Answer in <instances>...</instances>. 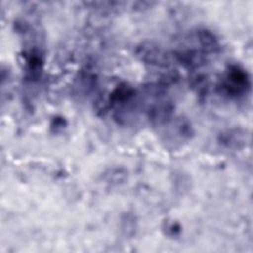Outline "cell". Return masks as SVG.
<instances>
[{
  "instance_id": "cell-3",
  "label": "cell",
  "mask_w": 253,
  "mask_h": 253,
  "mask_svg": "<svg viewBox=\"0 0 253 253\" xmlns=\"http://www.w3.org/2000/svg\"><path fill=\"white\" fill-rule=\"evenodd\" d=\"M175 106L173 102L165 96L154 98V101L147 109V118L151 125L161 126L168 125L174 118Z\"/></svg>"
},
{
  "instance_id": "cell-7",
  "label": "cell",
  "mask_w": 253,
  "mask_h": 253,
  "mask_svg": "<svg viewBox=\"0 0 253 253\" xmlns=\"http://www.w3.org/2000/svg\"><path fill=\"white\" fill-rule=\"evenodd\" d=\"M106 182L111 184V186H118L126 178V171L123 168H113L105 173Z\"/></svg>"
},
{
  "instance_id": "cell-6",
  "label": "cell",
  "mask_w": 253,
  "mask_h": 253,
  "mask_svg": "<svg viewBox=\"0 0 253 253\" xmlns=\"http://www.w3.org/2000/svg\"><path fill=\"white\" fill-rule=\"evenodd\" d=\"M190 85L192 89L196 92L197 95L204 97L208 94L209 87H210V81L207 75L203 73H198L192 76L190 80Z\"/></svg>"
},
{
  "instance_id": "cell-8",
  "label": "cell",
  "mask_w": 253,
  "mask_h": 253,
  "mask_svg": "<svg viewBox=\"0 0 253 253\" xmlns=\"http://www.w3.org/2000/svg\"><path fill=\"white\" fill-rule=\"evenodd\" d=\"M66 126V122L63 118L61 117H55L53 120H52V123H51V128H53L55 131H58V130H61L65 127Z\"/></svg>"
},
{
  "instance_id": "cell-5",
  "label": "cell",
  "mask_w": 253,
  "mask_h": 253,
  "mask_svg": "<svg viewBox=\"0 0 253 253\" xmlns=\"http://www.w3.org/2000/svg\"><path fill=\"white\" fill-rule=\"evenodd\" d=\"M218 142L227 149L237 150L244 147L246 134L240 128H228L218 135Z\"/></svg>"
},
{
  "instance_id": "cell-4",
  "label": "cell",
  "mask_w": 253,
  "mask_h": 253,
  "mask_svg": "<svg viewBox=\"0 0 253 253\" xmlns=\"http://www.w3.org/2000/svg\"><path fill=\"white\" fill-rule=\"evenodd\" d=\"M190 42H194L193 47H197L206 56L218 52L220 44L217 37L210 30L202 28L197 29L191 35Z\"/></svg>"
},
{
  "instance_id": "cell-1",
  "label": "cell",
  "mask_w": 253,
  "mask_h": 253,
  "mask_svg": "<svg viewBox=\"0 0 253 253\" xmlns=\"http://www.w3.org/2000/svg\"><path fill=\"white\" fill-rule=\"evenodd\" d=\"M251 87L248 72L237 64H230L224 70L218 84V92L228 98L237 99L246 95Z\"/></svg>"
},
{
  "instance_id": "cell-2",
  "label": "cell",
  "mask_w": 253,
  "mask_h": 253,
  "mask_svg": "<svg viewBox=\"0 0 253 253\" xmlns=\"http://www.w3.org/2000/svg\"><path fill=\"white\" fill-rule=\"evenodd\" d=\"M135 56L145 65L163 70L169 69L172 63L171 55L164 48L152 42H144L137 45Z\"/></svg>"
}]
</instances>
